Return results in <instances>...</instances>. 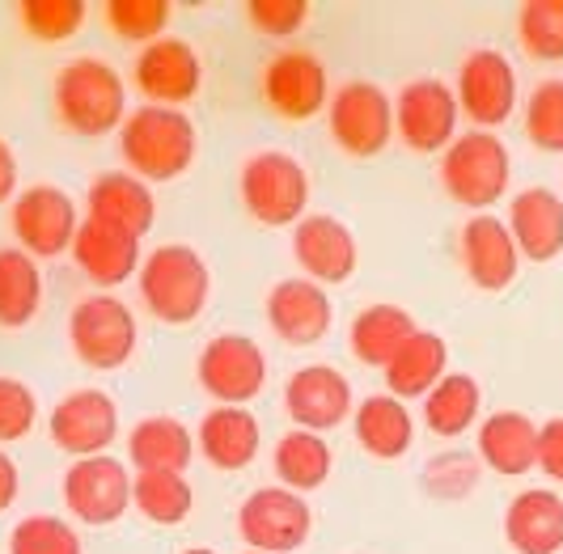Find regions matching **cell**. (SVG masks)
<instances>
[{
    "label": "cell",
    "mask_w": 563,
    "mask_h": 554,
    "mask_svg": "<svg viewBox=\"0 0 563 554\" xmlns=\"http://www.w3.org/2000/svg\"><path fill=\"white\" fill-rule=\"evenodd\" d=\"M199 136L187 111L174 107H153L144 102L128 111L119 128V157L128 162V174L141 182H174L196 166Z\"/></svg>",
    "instance_id": "1"
},
{
    "label": "cell",
    "mask_w": 563,
    "mask_h": 554,
    "mask_svg": "<svg viewBox=\"0 0 563 554\" xmlns=\"http://www.w3.org/2000/svg\"><path fill=\"white\" fill-rule=\"evenodd\" d=\"M56 119L77 136H111L128 119V81L111 59L77 56L56 73L52 85Z\"/></svg>",
    "instance_id": "2"
},
{
    "label": "cell",
    "mask_w": 563,
    "mask_h": 554,
    "mask_svg": "<svg viewBox=\"0 0 563 554\" xmlns=\"http://www.w3.org/2000/svg\"><path fill=\"white\" fill-rule=\"evenodd\" d=\"M141 284V301L148 306V313L166 326H187L196 322L208 292H212V272L203 263V254L183 242H166V246L148 250L136 272Z\"/></svg>",
    "instance_id": "3"
},
{
    "label": "cell",
    "mask_w": 563,
    "mask_h": 554,
    "mask_svg": "<svg viewBox=\"0 0 563 554\" xmlns=\"http://www.w3.org/2000/svg\"><path fill=\"white\" fill-rule=\"evenodd\" d=\"M238 191L242 208L267 229H292L306 221V203H310V174L306 166L284 153V148H263L242 162L238 174Z\"/></svg>",
    "instance_id": "4"
},
{
    "label": "cell",
    "mask_w": 563,
    "mask_h": 554,
    "mask_svg": "<svg viewBox=\"0 0 563 554\" xmlns=\"http://www.w3.org/2000/svg\"><path fill=\"white\" fill-rule=\"evenodd\" d=\"M508 178H512V157L496 132L471 128L441 153V187L450 191L453 203L471 212H487L492 203H500Z\"/></svg>",
    "instance_id": "5"
},
{
    "label": "cell",
    "mask_w": 563,
    "mask_h": 554,
    "mask_svg": "<svg viewBox=\"0 0 563 554\" xmlns=\"http://www.w3.org/2000/svg\"><path fill=\"white\" fill-rule=\"evenodd\" d=\"M68 343L85 368L114 373L136 352V318L111 292H89L73 306L68 318Z\"/></svg>",
    "instance_id": "6"
},
{
    "label": "cell",
    "mask_w": 563,
    "mask_h": 554,
    "mask_svg": "<svg viewBox=\"0 0 563 554\" xmlns=\"http://www.w3.org/2000/svg\"><path fill=\"white\" fill-rule=\"evenodd\" d=\"M331 140L352 157H377L395 140V98L377 81H347L327 102Z\"/></svg>",
    "instance_id": "7"
},
{
    "label": "cell",
    "mask_w": 563,
    "mask_h": 554,
    "mask_svg": "<svg viewBox=\"0 0 563 554\" xmlns=\"http://www.w3.org/2000/svg\"><path fill=\"white\" fill-rule=\"evenodd\" d=\"M313 512L306 496L288 487H258L238 508V533L258 554H292L310 542Z\"/></svg>",
    "instance_id": "8"
},
{
    "label": "cell",
    "mask_w": 563,
    "mask_h": 554,
    "mask_svg": "<svg viewBox=\"0 0 563 554\" xmlns=\"http://www.w3.org/2000/svg\"><path fill=\"white\" fill-rule=\"evenodd\" d=\"M47 432H52L59 453H68L73 462L102 457L119 441V407H114V398L107 389L81 386L73 389V394H64L52 407Z\"/></svg>",
    "instance_id": "9"
},
{
    "label": "cell",
    "mask_w": 563,
    "mask_h": 554,
    "mask_svg": "<svg viewBox=\"0 0 563 554\" xmlns=\"http://www.w3.org/2000/svg\"><path fill=\"white\" fill-rule=\"evenodd\" d=\"M196 373L221 407H246L267 386V356L251 334H217L199 352Z\"/></svg>",
    "instance_id": "10"
},
{
    "label": "cell",
    "mask_w": 563,
    "mask_h": 554,
    "mask_svg": "<svg viewBox=\"0 0 563 554\" xmlns=\"http://www.w3.org/2000/svg\"><path fill=\"white\" fill-rule=\"evenodd\" d=\"M9 221H13L18 250H26L30 258H56L64 250H73V237L81 229L73 195L52 187V182H38V187L18 191Z\"/></svg>",
    "instance_id": "11"
},
{
    "label": "cell",
    "mask_w": 563,
    "mask_h": 554,
    "mask_svg": "<svg viewBox=\"0 0 563 554\" xmlns=\"http://www.w3.org/2000/svg\"><path fill=\"white\" fill-rule=\"evenodd\" d=\"M457 93L441 77L402 85L395 98V136L416 153H445L457 140Z\"/></svg>",
    "instance_id": "12"
},
{
    "label": "cell",
    "mask_w": 563,
    "mask_h": 554,
    "mask_svg": "<svg viewBox=\"0 0 563 554\" xmlns=\"http://www.w3.org/2000/svg\"><path fill=\"white\" fill-rule=\"evenodd\" d=\"M453 93H457V111L466 114L479 132H492L517 111V68L508 64L505 52L479 47V52L462 59Z\"/></svg>",
    "instance_id": "13"
},
{
    "label": "cell",
    "mask_w": 563,
    "mask_h": 554,
    "mask_svg": "<svg viewBox=\"0 0 563 554\" xmlns=\"http://www.w3.org/2000/svg\"><path fill=\"white\" fill-rule=\"evenodd\" d=\"M64 508L81 525H114L132 508V474H128V466L111 453L73 462L64 470Z\"/></svg>",
    "instance_id": "14"
},
{
    "label": "cell",
    "mask_w": 563,
    "mask_h": 554,
    "mask_svg": "<svg viewBox=\"0 0 563 554\" xmlns=\"http://www.w3.org/2000/svg\"><path fill=\"white\" fill-rule=\"evenodd\" d=\"M132 81H136V89H141L153 107L183 111V102H191L199 93V85H203V59H199V52L187 38L166 34V38L148 43L141 56H136Z\"/></svg>",
    "instance_id": "15"
},
{
    "label": "cell",
    "mask_w": 563,
    "mask_h": 554,
    "mask_svg": "<svg viewBox=\"0 0 563 554\" xmlns=\"http://www.w3.org/2000/svg\"><path fill=\"white\" fill-rule=\"evenodd\" d=\"M284 411L292 419V428H306V432L322 436V432L339 428L343 419H352L356 394L335 364H306L284 386Z\"/></svg>",
    "instance_id": "16"
},
{
    "label": "cell",
    "mask_w": 563,
    "mask_h": 554,
    "mask_svg": "<svg viewBox=\"0 0 563 554\" xmlns=\"http://www.w3.org/2000/svg\"><path fill=\"white\" fill-rule=\"evenodd\" d=\"M292 258L301 267V276L322 284V288H339L347 284L356 263H361V250L352 229L331 217V212H306V221L292 224Z\"/></svg>",
    "instance_id": "17"
},
{
    "label": "cell",
    "mask_w": 563,
    "mask_h": 554,
    "mask_svg": "<svg viewBox=\"0 0 563 554\" xmlns=\"http://www.w3.org/2000/svg\"><path fill=\"white\" fill-rule=\"evenodd\" d=\"M263 102L280 119L306 123L318 111H327L331 102V85H327V68L313 52L288 47L263 68Z\"/></svg>",
    "instance_id": "18"
},
{
    "label": "cell",
    "mask_w": 563,
    "mask_h": 554,
    "mask_svg": "<svg viewBox=\"0 0 563 554\" xmlns=\"http://www.w3.org/2000/svg\"><path fill=\"white\" fill-rule=\"evenodd\" d=\"M331 318H335L331 292L306 276H288L267 292V326L288 347H313V343H322L327 331H331Z\"/></svg>",
    "instance_id": "19"
},
{
    "label": "cell",
    "mask_w": 563,
    "mask_h": 554,
    "mask_svg": "<svg viewBox=\"0 0 563 554\" xmlns=\"http://www.w3.org/2000/svg\"><path fill=\"white\" fill-rule=\"evenodd\" d=\"M457 250H462V267H466L471 284L483 292H500L517 279L521 250L508 233V221H500V217L475 212L457 233Z\"/></svg>",
    "instance_id": "20"
},
{
    "label": "cell",
    "mask_w": 563,
    "mask_h": 554,
    "mask_svg": "<svg viewBox=\"0 0 563 554\" xmlns=\"http://www.w3.org/2000/svg\"><path fill=\"white\" fill-rule=\"evenodd\" d=\"M73 258L85 272L89 284L98 288H119L141 272V237L128 233V229H114L107 221H93L85 217L77 237H73Z\"/></svg>",
    "instance_id": "21"
},
{
    "label": "cell",
    "mask_w": 563,
    "mask_h": 554,
    "mask_svg": "<svg viewBox=\"0 0 563 554\" xmlns=\"http://www.w3.org/2000/svg\"><path fill=\"white\" fill-rule=\"evenodd\" d=\"M85 217L144 237L153 229V221H157V199H153V187L141 182L136 174L111 169V174H98L89 182V191H85Z\"/></svg>",
    "instance_id": "22"
},
{
    "label": "cell",
    "mask_w": 563,
    "mask_h": 554,
    "mask_svg": "<svg viewBox=\"0 0 563 554\" xmlns=\"http://www.w3.org/2000/svg\"><path fill=\"white\" fill-rule=\"evenodd\" d=\"M508 233L521 258L551 263L563 254V199L551 187H526L508 203Z\"/></svg>",
    "instance_id": "23"
},
{
    "label": "cell",
    "mask_w": 563,
    "mask_h": 554,
    "mask_svg": "<svg viewBox=\"0 0 563 554\" xmlns=\"http://www.w3.org/2000/svg\"><path fill=\"white\" fill-rule=\"evenodd\" d=\"M505 538L517 554H563V499L551 487H526L505 508Z\"/></svg>",
    "instance_id": "24"
},
{
    "label": "cell",
    "mask_w": 563,
    "mask_h": 554,
    "mask_svg": "<svg viewBox=\"0 0 563 554\" xmlns=\"http://www.w3.org/2000/svg\"><path fill=\"white\" fill-rule=\"evenodd\" d=\"M479 462L505 478L530 474L538 466V423L526 411H492L479 423Z\"/></svg>",
    "instance_id": "25"
},
{
    "label": "cell",
    "mask_w": 563,
    "mask_h": 554,
    "mask_svg": "<svg viewBox=\"0 0 563 554\" xmlns=\"http://www.w3.org/2000/svg\"><path fill=\"white\" fill-rule=\"evenodd\" d=\"M199 453L217 470H246L258 448H263V428L246 407H212L199 423Z\"/></svg>",
    "instance_id": "26"
},
{
    "label": "cell",
    "mask_w": 563,
    "mask_h": 554,
    "mask_svg": "<svg viewBox=\"0 0 563 554\" xmlns=\"http://www.w3.org/2000/svg\"><path fill=\"white\" fill-rule=\"evenodd\" d=\"M352 428H356V441L368 457L377 462H395L402 457L411 444H416V419L411 407L398 402L395 394H368L356 402L352 411Z\"/></svg>",
    "instance_id": "27"
},
{
    "label": "cell",
    "mask_w": 563,
    "mask_h": 554,
    "mask_svg": "<svg viewBox=\"0 0 563 554\" xmlns=\"http://www.w3.org/2000/svg\"><path fill=\"white\" fill-rule=\"evenodd\" d=\"M382 373H386V394H395L398 402L428 398L437 381L450 373V343L437 331H416Z\"/></svg>",
    "instance_id": "28"
},
{
    "label": "cell",
    "mask_w": 563,
    "mask_h": 554,
    "mask_svg": "<svg viewBox=\"0 0 563 554\" xmlns=\"http://www.w3.org/2000/svg\"><path fill=\"white\" fill-rule=\"evenodd\" d=\"M128 457L136 474L144 470H169L187 474L196 457V432L174 416H148L128 432Z\"/></svg>",
    "instance_id": "29"
},
{
    "label": "cell",
    "mask_w": 563,
    "mask_h": 554,
    "mask_svg": "<svg viewBox=\"0 0 563 554\" xmlns=\"http://www.w3.org/2000/svg\"><path fill=\"white\" fill-rule=\"evenodd\" d=\"M420 331L416 318L402 306H368L352 318L347 326V343H352V356L368 368H386L398 352L407 347V339Z\"/></svg>",
    "instance_id": "30"
},
{
    "label": "cell",
    "mask_w": 563,
    "mask_h": 554,
    "mask_svg": "<svg viewBox=\"0 0 563 554\" xmlns=\"http://www.w3.org/2000/svg\"><path fill=\"white\" fill-rule=\"evenodd\" d=\"M331 444L322 441L318 432H306V428H288L280 441H276V453H272V466H276V478L280 487L297 491V496H310L318 491L327 478H331Z\"/></svg>",
    "instance_id": "31"
},
{
    "label": "cell",
    "mask_w": 563,
    "mask_h": 554,
    "mask_svg": "<svg viewBox=\"0 0 563 554\" xmlns=\"http://www.w3.org/2000/svg\"><path fill=\"white\" fill-rule=\"evenodd\" d=\"M483 411V389L471 373H445L437 389L423 398V423L441 436V441H453L462 432H471L479 423Z\"/></svg>",
    "instance_id": "32"
},
{
    "label": "cell",
    "mask_w": 563,
    "mask_h": 554,
    "mask_svg": "<svg viewBox=\"0 0 563 554\" xmlns=\"http://www.w3.org/2000/svg\"><path fill=\"white\" fill-rule=\"evenodd\" d=\"M43 306V272L38 258H30L26 250L4 246L0 250V326L18 331L34 322V313Z\"/></svg>",
    "instance_id": "33"
},
{
    "label": "cell",
    "mask_w": 563,
    "mask_h": 554,
    "mask_svg": "<svg viewBox=\"0 0 563 554\" xmlns=\"http://www.w3.org/2000/svg\"><path fill=\"white\" fill-rule=\"evenodd\" d=\"M132 503L153 525H183L196 508V487L187 483V474L144 470L132 478Z\"/></svg>",
    "instance_id": "34"
},
{
    "label": "cell",
    "mask_w": 563,
    "mask_h": 554,
    "mask_svg": "<svg viewBox=\"0 0 563 554\" xmlns=\"http://www.w3.org/2000/svg\"><path fill=\"white\" fill-rule=\"evenodd\" d=\"M102 18H107V26H111L119 38L148 47V43L166 38L174 4H169V0H107Z\"/></svg>",
    "instance_id": "35"
},
{
    "label": "cell",
    "mask_w": 563,
    "mask_h": 554,
    "mask_svg": "<svg viewBox=\"0 0 563 554\" xmlns=\"http://www.w3.org/2000/svg\"><path fill=\"white\" fill-rule=\"evenodd\" d=\"M517 38L534 59H563V0H526L517 9Z\"/></svg>",
    "instance_id": "36"
},
{
    "label": "cell",
    "mask_w": 563,
    "mask_h": 554,
    "mask_svg": "<svg viewBox=\"0 0 563 554\" xmlns=\"http://www.w3.org/2000/svg\"><path fill=\"white\" fill-rule=\"evenodd\" d=\"M9 554H85L77 529L52 512H30L9 533Z\"/></svg>",
    "instance_id": "37"
},
{
    "label": "cell",
    "mask_w": 563,
    "mask_h": 554,
    "mask_svg": "<svg viewBox=\"0 0 563 554\" xmlns=\"http://www.w3.org/2000/svg\"><path fill=\"white\" fill-rule=\"evenodd\" d=\"M18 22L34 43H64L85 22V0H18Z\"/></svg>",
    "instance_id": "38"
},
{
    "label": "cell",
    "mask_w": 563,
    "mask_h": 554,
    "mask_svg": "<svg viewBox=\"0 0 563 554\" xmlns=\"http://www.w3.org/2000/svg\"><path fill=\"white\" fill-rule=\"evenodd\" d=\"M526 136L542 153H563V77H547L526 98Z\"/></svg>",
    "instance_id": "39"
},
{
    "label": "cell",
    "mask_w": 563,
    "mask_h": 554,
    "mask_svg": "<svg viewBox=\"0 0 563 554\" xmlns=\"http://www.w3.org/2000/svg\"><path fill=\"white\" fill-rule=\"evenodd\" d=\"M475 483H479V457L457 453V448L432 457L423 466V487L441 499H462L466 491H475Z\"/></svg>",
    "instance_id": "40"
},
{
    "label": "cell",
    "mask_w": 563,
    "mask_h": 554,
    "mask_svg": "<svg viewBox=\"0 0 563 554\" xmlns=\"http://www.w3.org/2000/svg\"><path fill=\"white\" fill-rule=\"evenodd\" d=\"M34 419H38L34 389L26 381H18V377H0V448L30 436Z\"/></svg>",
    "instance_id": "41"
},
{
    "label": "cell",
    "mask_w": 563,
    "mask_h": 554,
    "mask_svg": "<svg viewBox=\"0 0 563 554\" xmlns=\"http://www.w3.org/2000/svg\"><path fill=\"white\" fill-rule=\"evenodd\" d=\"M246 18L258 34L267 38H288L310 22V4L306 0H251L246 4Z\"/></svg>",
    "instance_id": "42"
},
{
    "label": "cell",
    "mask_w": 563,
    "mask_h": 554,
    "mask_svg": "<svg viewBox=\"0 0 563 554\" xmlns=\"http://www.w3.org/2000/svg\"><path fill=\"white\" fill-rule=\"evenodd\" d=\"M538 466L555 483H563V416L538 423Z\"/></svg>",
    "instance_id": "43"
},
{
    "label": "cell",
    "mask_w": 563,
    "mask_h": 554,
    "mask_svg": "<svg viewBox=\"0 0 563 554\" xmlns=\"http://www.w3.org/2000/svg\"><path fill=\"white\" fill-rule=\"evenodd\" d=\"M18 491H22V474H18V462H13V457L0 448V512H4V508H13Z\"/></svg>",
    "instance_id": "44"
},
{
    "label": "cell",
    "mask_w": 563,
    "mask_h": 554,
    "mask_svg": "<svg viewBox=\"0 0 563 554\" xmlns=\"http://www.w3.org/2000/svg\"><path fill=\"white\" fill-rule=\"evenodd\" d=\"M18 199V157L9 148V140L0 136V203Z\"/></svg>",
    "instance_id": "45"
},
{
    "label": "cell",
    "mask_w": 563,
    "mask_h": 554,
    "mask_svg": "<svg viewBox=\"0 0 563 554\" xmlns=\"http://www.w3.org/2000/svg\"><path fill=\"white\" fill-rule=\"evenodd\" d=\"M183 554H217V551H208V546H191V551H183Z\"/></svg>",
    "instance_id": "46"
},
{
    "label": "cell",
    "mask_w": 563,
    "mask_h": 554,
    "mask_svg": "<svg viewBox=\"0 0 563 554\" xmlns=\"http://www.w3.org/2000/svg\"><path fill=\"white\" fill-rule=\"evenodd\" d=\"M242 554H258V551H242Z\"/></svg>",
    "instance_id": "47"
}]
</instances>
